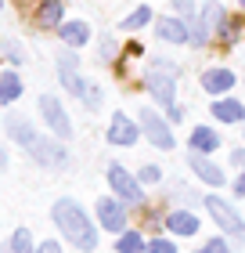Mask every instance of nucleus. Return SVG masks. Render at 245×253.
I'll return each mask as SVG.
<instances>
[{"instance_id":"nucleus-1","label":"nucleus","mask_w":245,"mask_h":253,"mask_svg":"<svg viewBox=\"0 0 245 253\" xmlns=\"http://www.w3.org/2000/svg\"><path fill=\"white\" fill-rule=\"evenodd\" d=\"M51 217H54V224H58V232H62L76 250H83V253H94L98 250V228L90 224L87 210L76 199H58L54 210H51Z\"/></svg>"},{"instance_id":"nucleus-2","label":"nucleus","mask_w":245,"mask_h":253,"mask_svg":"<svg viewBox=\"0 0 245 253\" xmlns=\"http://www.w3.org/2000/svg\"><path fill=\"white\" fill-rule=\"evenodd\" d=\"M7 134L15 137V141L26 148V152L36 159L40 167H65L69 163V152L58 141H51V137H40L36 130H33V123L29 120H22V116H7Z\"/></svg>"},{"instance_id":"nucleus-3","label":"nucleus","mask_w":245,"mask_h":253,"mask_svg":"<svg viewBox=\"0 0 245 253\" xmlns=\"http://www.w3.org/2000/svg\"><path fill=\"white\" fill-rule=\"evenodd\" d=\"M206 210L213 213V221L224 228V235L231 239V243L235 246H245V221H242V213L235 210V206H231L227 199H220V195H206Z\"/></svg>"},{"instance_id":"nucleus-4","label":"nucleus","mask_w":245,"mask_h":253,"mask_svg":"<svg viewBox=\"0 0 245 253\" xmlns=\"http://www.w3.org/2000/svg\"><path fill=\"white\" fill-rule=\"evenodd\" d=\"M108 185H112V192L119 195L123 203H130V206H141V203H144L141 181H137L126 167H119V163H112V167H108Z\"/></svg>"},{"instance_id":"nucleus-5","label":"nucleus","mask_w":245,"mask_h":253,"mask_svg":"<svg viewBox=\"0 0 245 253\" xmlns=\"http://www.w3.org/2000/svg\"><path fill=\"white\" fill-rule=\"evenodd\" d=\"M144 87L151 90V98H159V101H162V105H173V98H177V76H173V69H166L162 62L148 69Z\"/></svg>"},{"instance_id":"nucleus-6","label":"nucleus","mask_w":245,"mask_h":253,"mask_svg":"<svg viewBox=\"0 0 245 253\" xmlns=\"http://www.w3.org/2000/svg\"><path fill=\"white\" fill-rule=\"evenodd\" d=\"M141 134L148 137L155 148H162V152H170L173 148V134H170V123L159 116V112L151 109H141Z\"/></svg>"},{"instance_id":"nucleus-7","label":"nucleus","mask_w":245,"mask_h":253,"mask_svg":"<svg viewBox=\"0 0 245 253\" xmlns=\"http://www.w3.org/2000/svg\"><path fill=\"white\" fill-rule=\"evenodd\" d=\"M224 22H227V15H224V7L216 4V0H209V4L202 7V18H198V26L191 29V43H198V47H202V43L213 37L216 29H224Z\"/></svg>"},{"instance_id":"nucleus-8","label":"nucleus","mask_w":245,"mask_h":253,"mask_svg":"<svg viewBox=\"0 0 245 253\" xmlns=\"http://www.w3.org/2000/svg\"><path fill=\"white\" fill-rule=\"evenodd\" d=\"M98 221H101V228L123 235L126 232V203L119 195H115V199H98Z\"/></svg>"},{"instance_id":"nucleus-9","label":"nucleus","mask_w":245,"mask_h":253,"mask_svg":"<svg viewBox=\"0 0 245 253\" xmlns=\"http://www.w3.org/2000/svg\"><path fill=\"white\" fill-rule=\"evenodd\" d=\"M58 76H62V84H65L69 94H76V98H83V101H87L90 84L76 73V54H62V58H58Z\"/></svg>"},{"instance_id":"nucleus-10","label":"nucleus","mask_w":245,"mask_h":253,"mask_svg":"<svg viewBox=\"0 0 245 253\" xmlns=\"http://www.w3.org/2000/svg\"><path fill=\"white\" fill-rule=\"evenodd\" d=\"M40 112H43V120H47V126H51L58 137H69V134H72V123H69L62 101H58L54 94H43V98H40Z\"/></svg>"},{"instance_id":"nucleus-11","label":"nucleus","mask_w":245,"mask_h":253,"mask_svg":"<svg viewBox=\"0 0 245 253\" xmlns=\"http://www.w3.org/2000/svg\"><path fill=\"white\" fill-rule=\"evenodd\" d=\"M137 137H141V126L126 116V112H115L112 123H108V141L112 145H134Z\"/></svg>"},{"instance_id":"nucleus-12","label":"nucleus","mask_w":245,"mask_h":253,"mask_svg":"<svg viewBox=\"0 0 245 253\" xmlns=\"http://www.w3.org/2000/svg\"><path fill=\"white\" fill-rule=\"evenodd\" d=\"M188 167L195 170V177H198V181H206V185H213V188L227 185V174H224V170H220L216 163H209L202 152H191V156H188Z\"/></svg>"},{"instance_id":"nucleus-13","label":"nucleus","mask_w":245,"mask_h":253,"mask_svg":"<svg viewBox=\"0 0 245 253\" xmlns=\"http://www.w3.org/2000/svg\"><path fill=\"white\" fill-rule=\"evenodd\" d=\"M166 228H170V235H180V239H188L198 232V217L191 210H170L166 213Z\"/></svg>"},{"instance_id":"nucleus-14","label":"nucleus","mask_w":245,"mask_h":253,"mask_svg":"<svg viewBox=\"0 0 245 253\" xmlns=\"http://www.w3.org/2000/svg\"><path fill=\"white\" fill-rule=\"evenodd\" d=\"M155 33L162 40H170V43H188L191 40V29L184 26L180 18H173V15H166V18H159V26H155Z\"/></svg>"},{"instance_id":"nucleus-15","label":"nucleus","mask_w":245,"mask_h":253,"mask_svg":"<svg viewBox=\"0 0 245 253\" xmlns=\"http://www.w3.org/2000/svg\"><path fill=\"white\" fill-rule=\"evenodd\" d=\"M216 148H220V134L213 126H195L191 130V152L209 156V152H216Z\"/></svg>"},{"instance_id":"nucleus-16","label":"nucleus","mask_w":245,"mask_h":253,"mask_svg":"<svg viewBox=\"0 0 245 253\" xmlns=\"http://www.w3.org/2000/svg\"><path fill=\"white\" fill-rule=\"evenodd\" d=\"M58 37H62L69 47H83L90 40V26L87 22H62V26H58Z\"/></svg>"},{"instance_id":"nucleus-17","label":"nucleus","mask_w":245,"mask_h":253,"mask_svg":"<svg viewBox=\"0 0 245 253\" xmlns=\"http://www.w3.org/2000/svg\"><path fill=\"white\" fill-rule=\"evenodd\" d=\"M202 87L209 90V94H224V90L235 87V73H231V69H209V73L202 76Z\"/></svg>"},{"instance_id":"nucleus-18","label":"nucleus","mask_w":245,"mask_h":253,"mask_svg":"<svg viewBox=\"0 0 245 253\" xmlns=\"http://www.w3.org/2000/svg\"><path fill=\"white\" fill-rule=\"evenodd\" d=\"M36 26H40V29L62 26V0H43L40 11H36Z\"/></svg>"},{"instance_id":"nucleus-19","label":"nucleus","mask_w":245,"mask_h":253,"mask_svg":"<svg viewBox=\"0 0 245 253\" xmlns=\"http://www.w3.org/2000/svg\"><path fill=\"white\" fill-rule=\"evenodd\" d=\"M18 94H22V80H18V73H0V105H11V101H18Z\"/></svg>"},{"instance_id":"nucleus-20","label":"nucleus","mask_w":245,"mask_h":253,"mask_svg":"<svg viewBox=\"0 0 245 253\" xmlns=\"http://www.w3.org/2000/svg\"><path fill=\"white\" fill-rule=\"evenodd\" d=\"M213 116H216L220 123H238V120H245V109L238 105V101L224 98V101H216V105H213Z\"/></svg>"},{"instance_id":"nucleus-21","label":"nucleus","mask_w":245,"mask_h":253,"mask_svg":"<svg viewBox=\"0 0 245 253\" xmlns=\"http://www.w3.org/2000/svg\"><path fill=\"white\" fill-rule=\"evenodd\" d=\"M144 235L141 232H134V228H126V232L115 239V253H144Z\"/></svg>"},{"instance_id":"nucleus-22","label":"nucleus","mask_w":245,"mask_h":253,"mask_svg":"<svg viewBox=\"0 0 245 253\" xmlns=\"http://www.w3.org/2000/svg\"><path fill=\"white\" fill-rule=\"evenodd\" d=\"M4 253H36V250H33V235H29V228H18V232L7 239Z\"/></svg>"},{"instance_id":"nucleus-23","label":"nucleus","mask_w":245,"mask_h":253,"mask_svg":"<svg viewBox=\"0 0 245 253\" xmlns=\"http://www.w3.org/2000/svg\"><path fill=\"white\" fill-rule=\"evenodd\" d=\"M148 22H151V7L141 4L130 18H123V29H141V26H148Z\"/></svg>"},{"instance_id":"nucleus-24","label":"nucleus","mask_w":245,"mask_h":253,"mask_svg":"<svg viewBox=\"0 0 245 253\" xmlns=\"http://www.w3.org/2000/svg\"><path fill=\"white\" fill-rule=\"evenodd\" d=\"M144 253H177V243H173V239H166V235H155V239H148Z\"/></svg>"},{"instance_id":"nucleus-25","label":"nucleus","mask_w":245,"mask_h":253,"mask_svg":"<svg viewBox=\"0 0 245 253\" xmlns=\"http://www.w3.org/2000/svg\"><path fill=\"white\" fill-rule=\"evenodd\" d=\"M198 253H231V246H227V235H220V239H209V243L198 250Z\"/></svg>"},{"instance_id":"nucleus-26","label":"nucleus","mask_w":245,"mask_h":253,"mask_svg":"<svg viewBox=\"0 0 245 253\" xmlns=\"http://www.w3.org/2000/svg\"><path fill=\"white\" fill-rule=\"evenodd\" d=\"M141 181H162V170H159L155 163H148V167L141 170Z\"/></svg>"},{"instance_id":"nucleus-27","label":"nucleus","mask_w":245,"mask_h":253,"mask_svg":"<svg viewBox=\"0 0 245 253\" xmlns=\"http://www.w3.org/2000/svg\"><path fill=\"white\" fill-rule=\"evenodd\" d=\"M36 253H62V246L54 243V239H47V243H40V250Z\"/></svg>"},{"instance_id":"nucleus-28","label":"nucleus","mask_w":245,"mask_h":253,"mask_svg":"<svg viewBox=\"0 0 245 253\" xmlns=\"http://www.w3.org/2000/svg\"><path fill=\"white\" fill-rule=\"evenodd\" d=\"M235 195H242V199H245V170L235 177Z\"/></svg>"},{"instance_id":"nucleus-29","label":"nucleus","mask_w":245,"mask_h":253,"mask_svg":"<svg viewBox=\"0 0 245 253\" xmlns=\"http://www.w3.org/2000/svg\"><path fill=\"white\" fill-rule=\"evenodd\" d=\"M231 163H235V167H242V170H245V152H242V148H235V152H231Z\"/></svg>"},{"instance_id":"nucleus-30","label":"nucleus","mask_w":245,"mask_h":253,"mask_svg":"<svg viewBox=\"0 0 245 253\" xmlns=\"http://www.w3.org/2000/svg\"><path fill=\"white\" fill-rule=\"evenodd\" d=\"M177 11H191V0H177Z\"/></svg>"},{"instance_id":"nucleus-31","label":"nucleus","mask_w":245,"mask_h":253,"mask_svg":"<svg viewBox=\"0 0 245 253\" xmlns=\"http://www.w3.org/2000/svg\"><path fill=\"white\" fill-rule=\"evenodd\" d=\"M0 167H7V156H4V152H0Z\"/></svg>"},{"instance_id":"nucleus-32","label":"nucleus","mask_w":245,"mask_h":253,"mask_svg":"<svg viewBox=\"0 0 245 253\" xmlns=\"http://www.w3.org/2000/svg\"><path fill=\"white\" fill-rule=\"evenodd\" d=\"M0 7H4V0H0Z\"/></svg>"},{"instance_id":"nucleus-33","label":"nucleus","mask_w":245,"mask_h":253,"mask_svg":"<svg viewBox=\"0 0 245 253\" xmlns=\"http://www.w3.org/2000/svg\"><path fill=\"white\" fill-rule=\"evenodd\" d=\"M242 7H245V0H242Z\"/></svg>"}]
</instances>
